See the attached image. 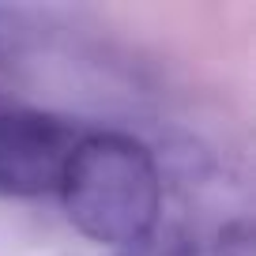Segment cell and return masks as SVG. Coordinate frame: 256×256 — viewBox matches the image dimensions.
Returning <instances> with one entry per match:
<instances>
[{"mask_svg": "<svg viewBox=\"0 0 256 256\" xmlns=\"http://www.w3.org/2000/svg\"><path fill=\"white\" fill-rule=\"evenodd\" d=\"M124 256H200V252H196V245H192L188 234L174 230V226L162 230V226L154 222L140 241L124 245Z\"/></svg>", "mask_w": 256, "mask_h": 256, "instance_id": "3", "label": "cell"}, {"mask_svg": "<svg viewBox=\"0 0 256 256\" xmlns=\"http://www.w3.org/2000/svg\"><path fill=\"white\" fill-rule=\"evenodd\" d=\"M215 256H252V248H248V234L245 226H230V230H222V238H218V248Z\"/></svg>", "mask_w": 256, "mask_h": 256, "instance_id": "4", "label": "cell"}, {"mask_svg": "<svg viewBox=\"0 0 256 256\" xmlns=\"http://www.w3.org/2000/svg\"><path fill=\"white\" fill-rule=\"evenodd\" d=\"M80 140L42 113H0V192L42 196L60 188Z\"/></svg>", "mask_w": 256, "mask_h": 256, "instance_id": "2", "label": "cell"}, {"mask_svg": "<svg viewBox=\"0 0 256 256\" xmlns=\"http://www.w3.org/2000/svg\"><path fill=\"white\" fill-rule=\"evenodd\" d=\"M64 211L87 238L132 245L158 222V170L144 144L98 132L76 144L60 181Z\"/></svg>", "mask_w": 256, "mask_h": 256, "instance_id": "1", "label": "cell"}]
</instances>
